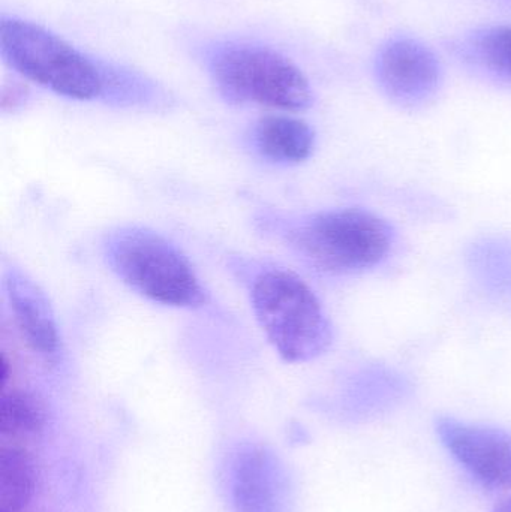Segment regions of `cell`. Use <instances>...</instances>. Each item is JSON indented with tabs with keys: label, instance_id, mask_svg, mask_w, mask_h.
Segmentation results:
<instances>
[{
	"label": "cell",
	"instance_id": "obj_1",
	"mask_svg": "<svg viewBox=\"0 0 511 512\" xmlns=\"http://www.w3.org/2000/svg\"><path fill=\"white\" fill-rule=\"evenodd\" d=\"M0 51L21 77L63 98L96 101L113 92L114 69L33 21L3 15Z\"/></svg>",
	"mask_w": 511,
	"mask_h": 512
},
{
	"label": "cell",
	"instance_id": "obj_2",
	"mask_svg": "<svg viewBox=\"0 0 511 512\" xmlns=\"http://www.w3.org/2000/svg\"><path fill=\"white\" fill-rule=\"evenodd\" d=\"M248 292L255 318L282 360L308 363L329 351L332 322L302 277L264 265L249 277Z\"/></svg>",
	"mask_w": 511,
	"mask_h": 512
},
{
	"label": "cell",
	"instance_id": "obj_3",
	"mask_svg": "<svg viewBox=\"0 0 511 512\" xmlns=\"http://www.w3.org/2000/svg\"><path fill=\"white\" fill-rule=\"evenodd\" d=\"M279 234L308 264L333 276L371 270L395 245L392 225L363 209L327 210L281 222Z\"/></svg>",
	"mask_w": 511,
	"mask_h": 512
},
{
	"label": "cell",
	"instance_id": "obj_4",
	"mask_svg": "<svg viewBox=\"0 0 511 512\" xmlns=\"http://www.w3.org/2000/svg\"><path fill=\"white\" fill-rule=\"evenodd\" d=\"M111 270L141 297L177 309H195L207 294L189 259L170 240L143 227L114 231L104 243Z\"/></svg>",
	"mask_w": 511,
	"mask_h": 512
},
{
	"label": "cell",
	"instance_id": "obj_5",
	"mask_svg": "<svg viewBox=\"0 0 511 512\" xmlns=\"http://www.w3.org/2000/svg\"><path fill=\"white\" fill-rule=\"evenodd\" d=\"M210 75L230 104L260 105L299 113L314 104V92L302 69L273 48L228 44L210 57Z\"/></svg>",
	"mask_w": 511,
	"mask_h": 512
},
{
	"label": "cell",
	"instance_id": "obj_6",
	"mask_svg": "<svg viewBox=\"0 0 511 512\" xmlns=\"http://www.w3.org/2000/svg\"><path fill=\"white\" fill-rule=\"evenodd\" d=\"M441 444L486 489L511 490V433L453 417L435 421Z\"/></svg>",
	"mask_w": 511,
	"mask_h": 512
},
{
	"label": "cell",
	"instance_id": "obj_7",
	"mask_svg": "<svg viewBox=\"0 0 511 512\" xmlns=\"http://www.w3.org/2000/svg\"><path fill=\"white\" fill-rule=\"evenodd\" d=\"M378 80L393 101L416 105L435 95L441 83V65L431 48L416 39L389 42L377 63Z\"/></svg>",
	"mask_w": 511,
	"mask_h": 512
},
{
	"label": "cell",
	"instance_id": "obj_8",
	"mask_svg": "<svg viewBox=\"0 0 511 512\" xmlns=\"http://www.w3.org/2000/svg\"><path fill=\"white\" fill-rule=\"evenodd\" d=\"M5 291L15 324L27 346L42 360L56 364L62 357V339L45 292L18 268L6 271Z\"/></svg>",
	"mask_w": 511,
	"mask_h": 512
},
{
	"label": "cell",
	"instance_id": "obj_9",
	"mask_svg": "<svg viewBox=\"0 0 511 512\" xmlns=\"http://www.w3.org/2000/svg\"><path fill=\"white\" fill-rule=\"evenodd\" d=\"M251 144L255 153L270 164L297 165L314 153L315 132L305 120L272 114L255 123Z\"/></svg>",
	"mask_w": 511,
	"mask_h": 512
},
{
	"label": "cell",
	"instance_id": "obj_10",
	"mask_svg": "<svg viewBox=\"0 0 511 512\" xmlns=\"http://www.w3.org/2000/svg\"><path fill=\"white\" fill-rule=\"evenodd\" d=\"M36 468L32 457L15 447L0 451V508L2 512L20 511L35 495Z\"/></svg>",
	"mask_w": 511,
	"mask_h": 512
},
{
	"label": "cell",
	"instance_id": "obj_11",
	"mask_svg": "<svg viewBox=\"0 0 511 512\" xmlns=\"http://www.w3.org/2000/svg\"><path fill=\"white\" fill-rule=\"evenodd\" d=\"M47 423V409L33 393L11 390L0 400V433L9 438L38 435Z\"/></svg>",
	"mask_w": 511,
	"mask_h": 512
},
{
	"label": "cell",
	"instance_id": "obj_12",
	"mask_svg": "<svg viewBox=\"0 0 511 512\" xmlns=\"http://www.w3.org/2000/svg\"><path fill=\"white\" fill-rule=\"evenodd\" d=\"M476 51L492 71L511 77V26H495L480 33Z\"/></svg>",
	"mask_w": 511,
	"mask_h": 512
},
{
	"label": "cell",
	"instance_id": "obj_13",
	"mask_svg": "<svg viewBox=\"0 0 511 512\" xmlns=\"http://www.w3.org/2000/svg\"><path fill=\"white\" fill-rule=\"evenodd\" d=\"M492 512H511V498L504 499L500 504L495 505Z\"/></svg>",
	"mask_w": 511,
	"mask_h": 512
}]
</instances>
